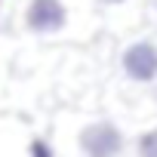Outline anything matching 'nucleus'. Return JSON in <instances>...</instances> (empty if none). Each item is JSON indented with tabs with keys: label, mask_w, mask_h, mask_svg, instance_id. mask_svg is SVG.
I'll list each match as a JSON object with an SVG mask.
<instances>
[{
	"label": "nucleus",
	"mask_w": 157,
	"mask_h": 157,
	"mask_svg": "<svg viewBox=\"0 0 157 157\" xmlns=\"http://www.w3.org/2000/svg\"><path fill=\"white\" fill-rule=\"evenodd\" d=\"M80 151L86 157H120L123 132L111 120H96L80 129Z\"/></svg>",
	"instance_id": "f257e3e1"
},
{
	"label": "nucleus",
	"mask_w": 157,
	"mask_h": 157,
	"mask_svg": "<svg viewBox=\"0 0 157 157\" xmlns=\"http://www.w3.org/2000/svg\"><path fill=\"white\" fill-rule=\"evenodd\" d=\"M22 22L31 34H59L68 28V6L62 0H31Z\"/></svg>",
	"instance_id": "f03ea898"
},
{
	"label": "nucleus",
	"mask_w": 157,
	"mask_h": 157,
	"mask_svg": "<svg viewBox=\"0 0 157 157\" xmlns=\"http://www.w3.org/2000/svg\"><path fill=\"white\" fill-rule=\"evenodd\" d=\"M120 68L129 80L136 83H151L157 80V46L151 40H136L123 49L120 56Z\"/></svg>",
	"instance_id": "7ed1b4c3"
},
{
	"label": "nucleus",
	"mask_w": 157,
	"mask_h": 157,
	"mask_svg": "<svg viewBox=\"0 0 157 157\" xmlns=\"http://www.w3.org/2000/svg\"><path fill=\"white\" fill-rule=\"evenodd\" d=\"M136 151H139V157H157V126L136 139Z\"/></svg>",
	"instance_id": "20e7f679"
},
{
	"label": "nucleus",
	"mask_w": 157,
	"mask_h": 157,
	"mask_svg": "<svg viewBox=\"0 0 157 157\" xmlns=\"http://www.w3.org/2000/svg\"><path fill=\"white\" fill-rule=\"evenodd\" d=\"M28 154H31V157H56V151H52V145H49L46 139H31Z\"/></svg>",
	"instance_id": "39448f33"
},
{
	"label": "nucleus",
	"mask_w": 157,
	"mask_h": 157,
	"mask_svg": "<svg viewBox=\"0 0 157 157\" xmlns=\"http://www.w3.org/2000/svg\"><path fill=\"white\" fill-rule=\"evenodd\" d=\"M102 3H108V6H117V3H126V0H102Z\"/></svg>",
	"instance_id": "423d86ee"
}]
</instances>
